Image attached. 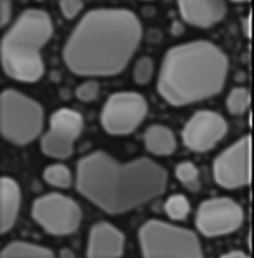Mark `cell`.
Listing matches in <instances>:
<instances>
[{
  "instance_id": "1",
  "label": "cell",
  "mask_w": 254,
  "mask_h": 258,
  "mask_svg": "<svg viewBox=\"0 0 254 258\" xmlns=\"http://www.w3.org/2000/svg\"><path fill=\"white\" fill-rule=\"evenodd\" d=\"M138 16L122 7H97L84 12L64 45L62 57L77 76L108 77L123 70L142 40Z\"/></svg>"
},
{
  "instance_id": "2",
  "label": "cell",
  "mask_w": 254,
  "mask_h": 258,
  "mask_svg": "<svg viewBox=\"0 0 254 258\" xmlns=\"http://www.w3.org/2000/svg\"><path fill=\"white\" fill-rule=\"evenodd\" d=\"M229 69L225 52L209 40L179 43L164 52L156 88L171 105L180 106L215 96L224 88Z\"/></svg>"
},
{
  "instance_id": "3",
  "label": "cell",
  "mask_w": 254,
  "mask_h": 258,
  "mask_svg": "<svg viewBox=\"0 0 254 258\" xmlns=\"http://www.w3.org/2000/svg\"><path fill=\"white\" fill-rule=\"evenodd\" d=\"M138 239L145 258H200L201 246L192 231L156 219L144 223L139 228Z\"/></svg>"
},
{
  "instance_id": "4",
  "label": "cell",
  "mask_w": 254,
  "mask_h": 258,
  "mask_svg": "<svg viewBox=\"0 0 254 258\" xmlns=\"http://www.w3.org/2000/svg\"><path fill=\"white\" fill-rule=\"evenodd\" d=\"M1 130L3 136L18 146L26 145L39 134L44 114L40 105L14 90L8 89L0 98Z\"/></svg>"
},
{
  "instance_id": "5",
  "label": "cell",
  "mask_w": 254,
  "mask_h": 258,
  "mask_svg": "<svg viewBox=\"0 0 254 258\" xmlns=\"http://www.w3.org/2000/svg\"><path fill=\"white\" fill-rule=\"evenodd\" d=\"M34 219L48 233L64 236L75 232L82 218L81 210L76 202L57 192H51L36 198L32 204Z\"/></svg>"
},
{
  "instance_id": "6",
  "label": "cell",
  "mask_w": 254,
  "mask_h": 258,
  "mask_svg": "<svg viewBox=\"0 0 254 258\" xmlns=\"http://www.w3.org/2000/svg\"><path fill=\"white\" fill-rule=\"evenodd\" d=\"M148 106L139 93L120 91L110 95L102 108L101 120L105 129L113 134L128 133L135 129L145 116Z\"/></svg>"
},
{
  "instance_id": "7",
  "label": "cell",
  "mask_w": 254,
  "mask_h": 258,
  "mask_svg": "<svg viewBox=\"0 0 254 258\" xmlns=\"http://www.w3.org/2000/svg\"><path fill=\"white\" fill-rule=\"evenodd\" d=\"M244 214L240 206L232 200L218 197L206 200L199 206L195 224L204 236L213 237L232 233L239 228Z\"/></svg>"
},
{
  "instance_id": "8",
  "label": "cell",
  "mask_w": 254,
  "mask_h": 258,
  "mask_svg": "<svg viewBox=\"0 0 254 258\" xmlns=\"http://www.w3.org/2000/svg\"><path fill=\"white\" fill-rule=\"evenodd\" d=\"M251 138L247 135L220 153L213 164L216 182L228 189L247 184L251 180Z\"/></svg>"
},
{
  "instance_id": "9",
  "label": "cell",
  "mask_w": 254,
  "mask_h": 258,
  "mask_svg": "<svg viewBox=\"0 0 254 258\" xmlns=\"http://www.w3.org/2000/svg\"><path fill=\"white\" fill-rule=\"evenodd\" d=\"M54 27L45 11L29 9L20 14L2 41L39 50L52 37Z\"/></svg>"
},
{
  "instance_id": "10",
  "label": "cell",
  "mask_w": 254,
  "mask_h": 258,
  "mask_svg": "<svg viewBox=\"0 0 254 258\" xmlns=\"http://www.w3.org/2000/svg\"><path fill=\"white\" fill-rule=\"evenodd\" d=\"M227 129L225 120L219 113L210 110H200L195 113L187 122L183 131V139L189 149L204 152L215 145Z\"/></svg>"
},
{
  "instance_id": "11",
  "label": "cell",
  "mask_w": 254,
  "mask_h": 258,
  "mask_svg": "<svg viewBox=\"0 0 254 258\" xmlns=\"http://www.w3.org/2000/svg\"><path fill=\"white\" fill-rule=\"evenodd\" d=\"M1 54L4 71L15 80L33 82L38 80L43 74L44 65L39 50L1 42Z\"/></svg>"
},
{
  "instance_id": "12",
  "label": "cell",
  "mask_w": 254,
  "mask_h": 258,
  "mask_svg": "<svg viewBox=\"0 0 254 258\" xmlns=\"http://www.w3.org/2000/svg\"><path fill=\"white\" fill-rule=\"evenodd\" d=\"M125 244V237L121 231L107 221H98L89 230L86 256L89 258H118L123 254Z\"/></svg>"
},
{
  "instance_id": "13",
  "label": "cell",
  "mask_w": 254,
  "mask_h": 258,
  "mask_svg": "<svg viewBox=\"0 0 254 258\" xmlns=\"http://www.w3.org/2000/svg\"><path fill=\"white\" fill-rule=\"evenodd\" d=\"M181 19L185 24L201 29L210 28L222 21L228 7L223 0H178L177 2Z\"/></svg>"
},
{
  "instance_id": "14",
  "label": "cell",
  "mask_w": 254,
  "mask_h": 258,
  "mask_svg": "<svg viewBox=\"0 0 254 258\" xmlns=\"http://www.w3.org/2000/svg\"><path fill=\"white\" fill-rule=\"evenodd\" d=\"M50 130L74 140L80 134L83 125L82 115L68 108L57 109L51 115Z\"/></svg>"
},
{
  "instance_id": "15",
  "label": "cell",
  "mask_w": 254,
  "mask_h": 258,
  "mask_svg": "<svg viewBox=\"0 0 254 258\" xmlns=\"http://www.w3.org/2000/svg\"><path fill=\"white\" fill-rule=\"evenodd\" d=\"M0 187L1 215L12 214L16 218L22 202L19 183L13 177L3 175L0 179Z\"/></svg>"
},
{
  "instance_id": "16",
  "label": "cell",
  "mask_w": 254,
  "mask_h": 258,
  "mask_svg": "<svg viewBox=\"0 0 254 258\" xmlns=\"http://www.w3.org/2000/svg\"><path fill=\"white\" fill-rule=\"evenodd\" d=\"M144 139L147 149L156 154H169L175 148V140L172 133L162 126L155 125L150 127L145 132Z\"/></svg>"
},
{
  "instance_id": "17",
  "label": "cell",
  "mask_w": 254,
  "mask_h": 258,
  "mask_svg": "<svg viewBox=\"0 0 254 258\" xmlns=\"http://www.w3.org/2000/svg\"><path fill=\"white\" fill-rule=\"evenodd\" d=\"M73 141L49 130L42 138L40 148L46 156L64 159L69 157L72 152Z\"/></svg>"
},
{
  "instance_id": "18",
  "label": "cell",
  "mask_w": 254,
  "mask_h": 258,
  "mask_svg": "<svg viewBox=\"0 0 254 258\" xmlns=\"http://www.w3.org/2000/svg\"><path fill=\"white\" fill-rule=\"evenodd\" d=\"M41 175L45 182L57 188H68L72 182L70 171L66 166L61 163L53 164L46 166L42 171Z\"/></svg>"
},
{
  "instance_id": "19",
  "label": "cell",
  "mask_w": 254,
  "mask_h": 258,
  "mask_svg": "<svg viewBox=\"0 0 254 258\" xmlns=\"http://www.w3.org/2000/svg\"><path fill=\"white\" fill-rule=\"evenodd\" d=\"M251 95L249 90L242 86H237L231 89L226 96V105L231 114L241 115L245 113L249 107Z\"/></svg>"
},
{
  "instance_id": "20",
  "label": "cell",
  "mask_w": 254,
  "mask_h": 258,
  "mask_svg": "<svg viewBox=\"0 0 254 258\" xmlns=\"http://www.w3.org/2000/svg\"><path fill=\"white\" fill-rule=\"evenodd\" d=\"M155 71V64L150 56L143 55L139 57L134 63L132 71L134 83L139 86L148 85L152 80Z\"/></svg>"
},
{
  "instance_id": "21",
  "label": "cell",
  "mask_w": 254,
  "mask_h": 258,
  "mask_svg": "<svg viewBox=\"0 0 254 258\" xmlns=\"http://www.w3.org/2000/svg\"><path fill=\"white\" fill-rule=\"evenodd\" d=\"M165 211L168 216L175 220L185 218L190 211V205L185 197L180 194L172 195L167 200L164 205Z\"/></svg>"
},
{
  "instance_id": "22",
  "label": "cell",
  "mask_w": 254,
  "mask_h": 258,
  "mask_svg": "<svg viewBox=\"0 0 254 258\" xmlns=\"http://www.w3.org/2000/svg\"><path fill=\"white\" fill-rule=\"evenodd\" d=\"M176 173L188 190L195 192L199 190L200 185L198 179V172L193 164L188 162L180 164L176 168Z\"/></svg>"
},
{
  "instance_id": "23",
  "label": "cell",
  "mask_w": 254,
  "mask_h": 258,
  "mask_svg": "<svg viewBox=\"0 0 254 258\" xmlns=\"http://www.w3.org/2000/svg\"><path fill=\"white\" fill-rule=\"evenodd\" d=\"M100 85L96 80L90 79L79 84L75 88V95L80 100L84 102L93 101L98 96Z\"/></svg>"
},
{
  "instance_id": "24",
  "label": "cell",
  "mask_w": 254,
  "mask_h": 258,
  "mask_svg": "<svg viewBox=\"0 0 254 258\" xmlns=\"http://www.w3.org/2000/svg\"><path fill=\"white\" fill-rule=\"evenodd\" d=\"M58 4L63 16L68 20L81 16L84 7V3L81 0H60Z\"/></svg>"
},
{
  "instance_id": "25",
  "label": "cell",
  "mask_w": 254,
  "mask_h": 258,
  "mask_svg": "<svg viewBox=\"0 0 254 258\" xmlns=\"http://www.w3.org/2000/svg\"><path fill=\"white\" fill-rule=\"evenodd\" d=\"M164 34L159 28L155 26L150 27L143 31L142 40L147 44L156 45L160 43L163 40Z\"/></svg>"
},
{
  "instance_id": "26",
  "label": "cell",
  "mask_w": 254,
  "mask_h": 258,
  "mask_svg": "<svg viewBox=\"0 0 254 258\" xmlns=\"http://www.w3.org/2000/svg\"><path fill=\"white\" fill-rule=\"evenodd\" d=\"M11 2L8 0L0 1V26L5 25L9 22L11 15Z\"/></svg>"
},
{
  "instance_id": "27",
  "label": "cell",
  "mask_w": 254,
  "mask_h": 258,
  "mask_svg": "<svg viewBox=\"0 0 254 258\" xmlns=\"http://www.w3.org/2000/svg\"><path fill=\"white\" fill-rule=\"evenodd\" d=\"M185 24L180 19H174L171 21L168 27L169 34L174 37L182 36L185 31Z\"/></svg>"
},
{
  "instance_id": "28",
  "label": "cell",
  "mask_w": 254,
  "mask_h": 258,
  "mask_svg": "<svg viewBox=\"0 0 254 258\" xmlns=\"http://www.w3.org/2000/svg\"><path fill=\"white\" fill-rule=\"evenodd\" d=\"M139 13L141 16L144 18L150 19L156 16L157 10L153 4H146L142 5L140 7Z\"/></svg>"
},
{
  "instance_id": "29",
  "label": "cell",
  "mask_w": 254,
  "mask_h": 258,
  "mask_svg": "<svg viewBox=\"0 0 254 258\" xmlns=\"http://www.w3.org/2000/svg\"><path fill=\"white\" fill-rule=\"evenodd\" d=\"M248 256L244 252L239 251L235 250L230 251L221 256L222 258H246Z\"/></svg>"
},
{
  "instance_id": "30",
  "label": "cell",
  "mask_w": 254,
  "mask_h": 258,
  "mask_svg": "<svg viewBox=\"0 0 254 258\" xmlns=\"http://www.w3.org/2000/svg\"><path fill=\"white\" fill-rule=\"evenodd\" d=\"M59 256L61 258H73L75 256L72 250L66 248H62L60 250Z\"/></svg>"
},
{
  "instance_id": "31",
  "label": "cell",
  "mask_w": 254,
  "mask_h": 258,
  "mask_svg": "<svg viewBox=\"0 0 254 258\" xmlns=\"http://www.w3.org/2000/svg\"><path fill=\"white\" fill-rule=\"evenodd\" d=\"M244 24L245 25V30L247 35L249 38H250L251 35V14L249 15L247 17L246 22Z\"/></svg>"
}]
</instances>
